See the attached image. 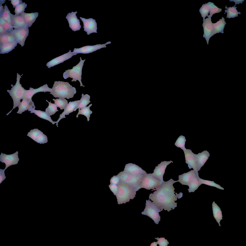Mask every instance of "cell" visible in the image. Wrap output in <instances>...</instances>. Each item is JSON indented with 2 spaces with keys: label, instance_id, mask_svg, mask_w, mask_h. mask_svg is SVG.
Masks as SVG:
<instances>
[{
  "label": "cell",
  "instance_id": "cell-40",
  "mask_svg": "<svg viewBox=\"0 0 246 246\" xmlns=\"http://www.w3.org/2000/svg\"><path fill=\"white\" fill-rule=\"evenodd\" d=\"M186 141L185 137L184 136L181 135L178 138L175 145L176 147L180 148L183 150H186V148L185 147Z\"/></svg>",
  "mask_w": 246,
  "mask_h": 246
},
{
  "label": "cell",
  "instance_id": "cell-13",
  "mask_svg": "<svg viewBox=\"0 0 246 246\" xmlns=\"http://www.w3.org/2000/svg\"><path fill=\"white\" fill-rule=\"evenodd\" d=\"M52 90V88H49L47 85L46 84L41 86L39 88L34 89L31 87L30 88V89L26 90L22 99H24L32 101V98L33 96L36 93L39 92H51Z\"/></svg>",
  "mask_w": 246,
  "mask_h": 246
},
{
  "label": "cell",
  "instance_id": "cell-24",
  "mask_svg": "<svg viewBox=\"0 0 246 246\" xmlns=\"http://www.w3.org/2000/svg\"><path fill=\"white\" fill-rule=\"evenodd\" d=\"M12 26L13 29H18L28 26L24 18L20 15L16 16L12 14Z\"/></svg>",
  "mask_w": 246,
  "mask_h": 246
},
{
  "label": "cell",
  "instance_id": "cell-6",
  "mask_svg": "<svg viewBox=\"0 0 246 246\" xmlns=\"http://www.w3.org/2000/svg\"><path fill=\"white\" fill-rule=\"evenodd\" d=\"M80 62L76 66L73 67L72 69L66 70L63 73V77L64 79L69 77L73 78L71 81L72 82H76L77 80H78L80 82V86L84 87L85 86L83 85L82 83L81 79L82 68L86 59L83 60L81 57H80Z\"/></svg>",
  "mask_w": 246,
  "mask_h": 246
},
{
  "label": "cell",
  "instance_id": "cell-18",
  "mask_svg": "<svg viewBox=\"0 0 246 246\" xmlns=\"http://www.w3.org/2000/svg\"><path fill=\"white\" fill-rule=\"evenodd\" d=\"M76 53H72L71 50L67 53L64 54L59 57L55 58L48 62L46 64L48 68H50L55 66L62 63L66 60L69 59L74 55H75Z\"/></svg>",
  "mask_w": 246,
  "mask_h": 246
},
{
  "label": "cell",
  "instance_id": "cell-32",
  "mask_svg": "<svg viewBox=\"0 0 246 246\" xmlns=\"http://www.w3.org/2000/svg\"><path fill=\"white\" fill-rule=\"evenodd\" d=\"M235 6L234 5L232 7H227V6L225 7V8L227 9L225 10V13L227 12V13L226 18H234L236 17H238V14H241L240 12L238 11L236 9L237 7H235Z\"/></svg>",
  "mask_w": 246,
  "mask_h": 246
},
{
  "label": "cell",
  "instance_id": "cell-26",
  "mask_svg": "<svg viewBox=\"0 0 246 246\" xmlns=\"http://www.w3.org/2000/svg\"><path fill=\"white\" fill-rule=\"evenodd\" d=\"M225 20L224 18L222 17L221 19L216 23H213V28L211 37L217 33H224V29L226 24Z\"/></svg>",
  "mask_w": 246,
  "mask_h": 246
},
{
  "label": "cell",
  "instance_id": "cell-17",
  "mask_svg": "<svg viewBox=\"0 0 246 246\" xmlns=\"http://www.w3.org/2000/svg\"><path fill=\"white\" fill-rule=\"evenodd\" d=\"M207 16L208 18H206L204 20L202 26L203 28L204 32L203 37L205 38L207 44H208L209 39L211 37L213 25L211 20V17L209 15Z\"/></svg>",
  "mask_w": 246,
  "mask_h": 246
},
{
  "label": "cell",
  "instance_id": "cell-1",
  "mask_svg": "<svg viewBox=\"0 0 246 246\" xmlns=\"http://www.w3.org/2000/svg\"><path fill=\"white\" fill-rule=\"evenodd\" d=\"M177 182L172 178L167 181H164L156 191L150 194L149 199L161 211L164 209L169 212L177 207V203L175 201L183 196L181 192L175 195L176 193L174 191L175 189L173 184Z\"/></svg>",
  "mask_w": 246,
  "mask_h": 246
},
{
  "label": "cell",
  "instance_id": "cell-41",
  "mask_svg": "<svg viewBox=\"0 0 246 246\" xmlns=\"http://www.w3.org/2000/svg\"><path fill=\"white\" fill-rule=\"evenodd\" d=\"M198 180L202 184H204L211 186H213L221 190H224V188L214 182L213 181H210L204 180L199 178H198Z\"/></svg>",
  "mask_w": 246,
  "mask_h": 246
},
{
  "label": "cell",
  "instance_id": "cell-12",
  "mask_svg": "<svg viewBox=\"0 0 246 246\" xmlns=\"http://www.w3.org/2000/svg\"><path fill=\"white\" fill-rule=\"evenodd\" d=\"M27 136L37 143L40 144H44L48 142L46 135L37 129L31 130L28 132Z\"/></svg>",
  "mask_w": 246,
  "mask_h": 246
},
{
  "label": "cell",
  "instance_id": "cell-15",
  "mask_svg": "<svg viewBox=\"0 0 246 246\" xmlns=\"http://www.w3.org/2000/svg\"><path fill=\"white\" fill-rule=\"evenodd\" d=\"M77 12L69 13L66 17L69 24V26L73 31H75L80 30L81 26L80 20L77 18L76 14Z\"/></svg>",
  "mask_w": 246,
  "mask_h": 246
},
{
  "label": "cell",
  "instance_id": "cell-53",
  "mask_svg": "<svg viewBox=\"0 0 246 246\" xmlns=\"http://www.w3.org/2000/svg\"><path fill=\"white\" fill-rule=\"evenodd\" d=\"M157 244L158 243L157 242H154L152 243L151 244V245H150V246H157Z\"/></svg>",
  "mask_w": 246,
  "mask_h": 246
},
{
  "label": "cell",
  "instance_id": "cell-19",
  "mask_svg": "<svg viewBox=\"0 0 246 246\" xmlns=\"http://www.w3.org/2000/svg\"><path fill=\"white\" fill-rule=\"evenodd\" d=\"M81 100L75 101H74L69 102L64 109V111L60 115L59 118L57 121H56V125L58 127V123L59 121L64 118H65V115H68L69 113L73 112L74 109L79 105L81 102Z\"/></svg>",
  "mask_w": 246,
  "mask_h": 246
},
{
  "label": "cell",
  "instance_id": "cell-22",
  "mask_svg": "<svg viewBox=\"0 0 246 246\" xmlns=\"http://www.w3.org/2000/svg\"><path fill=\"white\" fill-rule=\"evenodd\" d=\"M194 155L198 169L200 170L208 159L210 154L206 150Z\"/></svg>",
  "mask_w": 246,
  "mask_h": 246
},
{
  "label": "cell",
  "instance_id": "cell-37",
  "mask_svg": "<svg viewBox=\"0 0 246 246\" xmlns=\"http://www.w3.org/2000/svg\"><path fill=\"white\" fill-rule=\"evenodd\" d=\"M46 101L49 104L48 106L45 110V112L48 115L50 116H52L54 115L56 112L59 111L57 109V107L55 104L49 102L46 100Z\"/></svg>",
  "mask_w": 246,
  "mask_h": 246
},
{
  "label": "cell",
  "instance_id": "cell-27",
  "mask_svg": "<svg viewBox=\"0 0 246 246\" xmlns=\"http://www.w3.org/2000/svg\"><path fill=\"white\" fill-rule=\"evenodd\" d=\"M34 103L32 101L23 99L18 106V110L17 113L22 114L25 111L29 110L35 107Z\"/></svg>",
  "mask_w": 246,
  "mask_h": 246
},
{
  "label": "cell",
  "instance_id": "cell-47",
  "mask_svg": "<svg viewBox=\"0 0 246 246\" xmlns=\"http://www.w3.org/2000/svg\"><path fill=\"white\" fill-rule=\"evenodd\" d=\"M109 186L112 192L115 195L117 192L118 186L117 185L110 184L109 185Z\"/></svg>",
  "mask_w": 246,
  "mask_h": 246
},
{
  "label": "cell",
  "instance_id": "cell-14",
  "mask_svg": "<svg viewBox=\"0 0 246 246\" xmlns=\"http://www.w3.org/2000/svg\"><path fill=\"white\" fill-rule=\"evenodd\" d=\"M83 22L84 31L87 32L88 35L93 33H97V27L95 20L90 18L87 19L80 17Z\"/></svg>",
  "mask_w": 246,
  "mask_h": 246
},
{
  "label": "cell",
  "instance_id": "cell-45",
  "mask_svg": "<svg viewBox=\"0 0 246 246\" xmlns=\"http://www.w3.org/2000/svg\"><path fill=\"white\" fill-rule=\"evenodd\" d=\"M155 239L158 240L157 242L160 246H167L169 244L167 240L165 239L164 238L158 237Z\"/></svg>",
  "mask_w": 246,
  "mask_h": 246
},
{
  "label": "cell",
  "instance_id": "cell-38",
  "mask_svg": "<svg viewBox=\"0 0 246 246\" xmlns=\"http://www.w3.org/2000/svg\"><path fill=\"white\" fill-rule=\"evenodd\" d=\"M209 11L210 6L208 3L203 4L199 11L201 16L203 18V21L205 19L206 17L208 15Z\"/></svg>",
  "mask_w": 246,
  "mask_h": 246
},
{
  "label": "cell",
  "instance_id": "cell-5",
  "mask_svg": "<svg viewBox=\"0 0 246 246\" xmlns=\"http://www.w3.org/2000/svg\"><path fill=\"white\" fill-rule=\"evenodd\" d=\"M117 175L120 178L121 182L133 187L137 191L140 189L141 182L144 175H133L124 171L120 172Z\"/></svg>",
  "mask_w": 246,
  "mask_h": 246
},
{
  "label": "cell",
  "instance_id": "cell-2",
  "mask_svg": "<svg viewBox=\"0 0 246 246\" xmlns=\"http://www.w3.org/2000/svg\"><path fill=\"white\" fill-rule=\"evenodd\" d=\"M52 89L50 94L55 98L62 99L72 98L76 92V88L68 82L56 81Z\"/></svg>",
  "mask_w": 246,
  "mask_h": 246
},
{
  "label": "cell",
  "instance_id": "cell-42",
  "mask_svg": "<svg viewBox=\"0 0 246 246\" xmlns=\"http://www.w3.org/2000/svg\"><path fill=\"white\" fill-rule=\"evenodd\" d=\"M210 6L209 15L211 17L212 15L216 13H218L221 11L222 9L218 8L215 5L214 3L209 2H208Z\"/></svg>",
  "mask_w": 246,
  "mask_h": 246
},
{
  "label": "cell",
  "instance_id": "cell-43",
  "mask_svg": "<svg viewBox=\"0 0 246 246\" xmlns=\"http://www.w3.org/2000/svg\"><path fill=\"white\" fill-rule=\"evenodd\" d=\"M27 6V5L25 2H22L15 8L14 12L15 15L18 16L24 12L25 9Z\"/></svg>",
  "mask_w": 246,
  "mask_h": 246
},
{
  "label": "cell",
  "instance_id": "cell-36",
  "mask_svg": "<svg viewBox=\"0 0 246 246\" xmlns=\"http://www.w3.org/2000/svg\"><path fill=\"white\" fill-rule=\"evenodd\" d=\"M5 10L0 16H1L5 21L8 22L12 26V14L10 13L7 6L5 4L4 7Z\"/></svg>",
  "mask_w": 246,
  "mask_h": 246
},
{
  "label": "cell",
  "instance_id": "cell-8",
  "mask_svg": "<svg viewBox=\"0 0 246 246\" xmlns=\"http://www.w3.org/2000/svg\"><path fill=\"white\" fill-rule=\"evenodd\" d=\"M161 211L149 199L146 200L145 208L141 214L149 217L155 223L158 224L160 221V217L159 212Z\"/></svg>",
  "mask_w": 246,
  "mask_h": 246
},
{
  "label": "cell",
  "instance_id": "cell-50",
  "mask_svg": "<svg viewBox=\"0 0 246 246\" xmlns=\"http://www.w3.org/2000/svg\"><path fill=\"white\" fill-rule=\"evenodd\" d=\"M7 31L0 24V35L4 34L6 33Z\"/></svg>",
  "mask_w": 246,
  "mask_h": 246
},
{
  "label": "cell",
  "instance_id": "cell-46",
  "mask_svg": "<svg viewBox=\"0 0 246 246\" xmlns=\"http://www.w3.org/2000/svg\"><path fill=\"white\" fill-rule=\"evenodd\" d=\"M120 182V178L118 175L113 176L111 178L110 180L111 184L117 185Z\"/></svg>",
  "mask_w": 246,
  "mask_h": 246
},
{
  "label": "cell",
  "instance_id": "cell-20",
  "mask_svg": "<svg viewBox=\"0 0 246 246\" xmlns=\"http://www.w3.org/2000/svg\"><path fill=\"white\" fill-rule=\"evenodd\" d=\"M104 44H96L94 45L86 46L79 48H75L72 53L89 54L104 47Z\"/></svg>",
  "mask_w": 246,
  "mask_h": 246
},
{
  "label": "cell",
  "instance_id": "cell-39",
  "mask_svg": "<svg viewBox=\"0 0 246 246\" xmlns=\"http://www.w3.org/2000/svg\"><path fill=\"white\" fill-rule=\"evenodd\" d=\"M53 100L54 101L55 104L57 107L61 110L65 109L68 104L67 100L65 98H57L56 99H53Z\"/></svg>",
  "mask_w": 246,
  "mask_h": 246
},
{
  "label": "cell",
  "instance_id": "cell-23",
  "mask_svg": "<svg viewBox=\"0 0 246 246\" xmlns=\"http://www.w3.org/2000/svg\"><path fill=\"white\" fill-rule=\"evenodd\" d=\"M195 173L194 171L191 170L178 176L179 182L182 185H188L192 180Z\"/></svg>",
  "mask_w": 246,
  "mask_h": 246
},
{
  "label": "cell",
  "instance_id": "cell-3",
  "mask_svg": "<svg viewBox=\"0 0 246 246\" xmlns=\"http://www.w3.org/2000/svg\"><path fill=\"white\" fill-rule=\"evenodd\" d=\"M117 185L118 189L115 195L118 204L128 202L135 197L137 191L133 187L120 181Z\"/></svg>",
  "mask_w": 246,
  "mask_h": 246
},
{
  "label": "cell",
  "instance_id": "cell-52",
  "mask_svg": "<svg viewBox=\"0 0 246 246\" xmlns=\"http://www.w3.org/2000/svg\"><path fill=\"white\" fill-rule=\"evenodd\" d=\"M245 0H230L229 1H233L235 3V5L236 6V4H239L240 3L242 4Z\"/></svg>",
  "mask_w": 246,
  "mask_h": 246
},
{
  "label": "cell",
  "instance_id": "cell-25",
  "mask_svg": "<svg viewBox=\"0 0 246 246\" xmlns=\"http://www.w3.org/2000/svg\"><path fill=\"white\" fill-rule=\"evenodd\" d=\"M38 14L37 12L27 13L24 12L20 15L24 18L28 26L30 27L35 21Z\"/></svg>",
  "mask_w": 246,
  "mask_h": 246
},
{
  "label": "cell",
  "instance_id": "cell-48",
  "mask_svg": "<svg viewBox=\"0 0 246 246\" xmlns=\"http://www.w3.org/2000/svg\"><path fill=\"white\" fill-rule=\"evenodd\" d=\"M5 170L0 169V184L6 178L4 173Z\"/></svg>",
  "mask_w": 246,
  "mask_h": 246
},
{
  "label": "cell",
  "instance_id": "cell-28",
  "mask_svg": "<svg viewBox=\"0 0 246 246\" xmlns=\"http://www.w3.org/2000/svg\"><path fill=\"white\" fill-rule=\"evenodd\" d=\"M18 43L16 41H15L0 45V53L4 54L8 53L15 48Z\"/></svg>",
  "mask_w": 246,
  "mask_h": 246
},
{
  "label": "cell",
  "instance_id": "cell-49",
  "mask_svg": "<svg viewBox=\"0 0 246 246\" xmlns=\"http://www.w3.org/2000/svg\"><path fill=\"white\" fill-rule=\"evenodd\" d=\"M11 1V3L12 5L13 8L17 6L22 2V1L20 0H9Z\"/></svg>",
  "mask_w": 246,
  "mask_h": 246
},
{
  "label": "cell",
  "instance_id": "cell-33",
  "mask_svg": "<svg viewBox=\"0 0 246 246\" xmlns=\"http://www.w3.org/2000/svg\"><path fill=\"white\" fill-rule=\"evenodd\" d=\"M16 41L13 36L8 32L0 35V45Z\"/></svg>",
  "mask_w": 246,
  "mask_h": 246
},
{
  "label": "cell",
  "instance_id": "cell-11",
  "mask_svg": "<svg viewBox=\"0 0 246 246\" xmlns=\"http://www.w3.org/2000/svg\"><path fill=\"white\" fill-rule=\"evenodd\" d=\"M185 154V163L188 165L189 169L192 168L195 172L198 173L199 171L197 166L194 154L192 151L188 149L183 150Z\"/></svg>",
  "mask_w": 246,
  "mask_h": 246
},
{
  "label": "cell",
  "instance_id": "cell-29",
  "mask_svg": "<svg viewBox=\"0 0 246 246\" xmlns=\"http://www.w3.org/2000/svg\"><path fill=\"white\" fill-rule=\"evenodd\" d=\"M35 107L28 110V111H31L30 113H34L35 115H36L39 117L48 121L52 123L53 124L56 123V122H54L52 120L51 117L48 115L45 112L40 110H35Z\"/></svg>",
  "mask_w": 246,
  "mask_h": 246
},
{
  "label": "cell",
  "instance_id": "cell-21",
  "mask_svg": "<svg viewBox=\"0 0 246 246\" xmlns=\"http://www.w3.org/2000/svg\"><path fill=\"white\" fill-rule=\"evenodd\" d=\"M124 171L128 173L134 175H145L147 173L138 166L132 163L126 164Z\"/></svg>",
  "mask_w": 246,
  "mask_h": 246
},
{
  "label": "cell",
  "instance_id": "cell-44",
  "mask_svg": "<svg viewBox=\"0 0 246 246\" xmlns=\"http://www.w3.org/2000/svg\"><path fill=\"white\" fill-rule=\"evenodd\" d=\"M0 24L7 32H9L13 29L12 26L4 20L1 16H0Z\"/></svg>",
  "mask_w": 246,
  "mask_h": 246
},
{
  "label": "cell",
  "instance_id": "cell-34",
  "mask_svg": "<svg viewBox=\"0 0 246 246\" xmlns=\"http://www.w3.org/2000/svg\"><path fill=\"white\" fill-rule=\"evenodd\" d=\"M82 97L81 98V102L79 105L75 109L74 111H75L77 109H81L82 108L86 106L91 102L90 101V96L87 94L85 95L82 93L81 95Z\"/></svg>",
  "mask_w": 246,
  "mask_h": 246
},
{
  "label": "cell",
  "instance_id": "cell-31",
  "mask_svg": "<svg viewBox=\"0 0 246 246\" xmlns=\"http://www.w3.org/2000/svg\"><path fill=\"white\" fill-rule=\"evenodd\" d=\"M199 177L198 173H196L195 172L192 180L188 185L189 188L188 190L189 192H194L202 184L198 180Z\"/></svg>",
  "mask_w": 246,
  "mask_h": 246
},
{
  "label": "cell",
  "instance_id": "cell-51",
  "mask_svg": "<svg viewBox=\"0 0 246 246\" xmlns=\"http://www.w3.org/2000/svg\"><path fill=\"white\" fill-rule=\"evenodd\" d=\"M5 0H1L2 2L0 0V15H1L2 13L3 12L5 9L3 8V6H2V4H3L5 3V2L4 1Z\"/></svg>",
  "mask_w": 246,
  "mask_h": 246
},
{
  "label": "cell",
  "instance_id": "cell-16",
  "mask_svg": "<svg viewBox=\"0 0 246 246\" xmlns=\"http://www.w3.org/2000/svg\"><path fill=\"white\" fill-rule=\"evenodd\" d=\"M171 162L173 163V162L171 160L161 162L155 167L154 172L152 173H150L151 174L161 181H164L163 176L165 172V169L167 166Z\"/></svg>",
  "mask_w": 246,
  "mask_h": 246
},
{
  "label": "cell",
  "instance_id": "cell-9",
  "mask_svg": "<svg viewBox=\"0 0 246 246\" xmlns=\"http://www.w3.org/2000/svg\"><path fill=\"white\" fill-rule=\"evenodd\" d=\"M28 27L27 26L20 29H14L8 32L13 36L18 43L23 47L26 38L28 35Z\"/></svg>",
  "mask_w": 246,
  "mask_h": 246
},
{
  "label": "cell",
  "instance_id": "cell-35",
  "mask_svg": "<svg viewBox=\"0 0 246 246\" xmlns=\"http://www.w3.org/2000/svg\"><path fill=\"white\" fill-rule=\"evenodd\" d=\"M92 105V104H91L87 107H85L81 110L79 109V111L76 117L77 118L78 117V115L79 114L84 115L86 117L87 121L88 122L90 120V114H92V111H91L90 109V107Z\"/></svg>",
  "mask_w": 246,
  "mask_h": 246
},
{
  "label": "cell",
  "instance_id": "cell-10",
  "mask_svg": "<svg viewBox=\"0 0 246 246\" xmlns=\"http://www.w3.org/2000/svg\"><path fill=\"white\" fill-rule=\"evenodd\" d=\"M18 152L17 151L15 153L11 154H6L1 153L0 155V161L2 163H4L6 164V167L4 170L12 165L17 164L19 160L18 158Z\"/></svg>",
  "mask_w": 246,
  "mask_h": 246
},
{
  "label": "cell",
  "instance_id": "cell-4",
  "mask_svg": "<svg viewBox=\"0 0 246 246\" xmlns=\"http://www.w3.org/2000/svg\"><path fill=\"white\" fill-rule=\"evenodd\" d=\"M17 74V81L15 85L13 86V85H11V86L12 87L11 88V89L7 90L13 99V106L12 110L6 114L7 115L9 114L13 109L18 106L21 103L20 100L22 99L26 91V90L22 86L20 82V79L21 78V76L23 74L21 75H20L18 73Z\"/></svg>",
  "mask_w": 246,
  "mask_h": 246
},
{
  "label": "cell",
  "instance_id": "cell-7",
  "mask_svg": "<svg viewBox=\"0 0 246 246\" xmlns=\"http://www.w3.org/2000/svg\"><path fill=\"white\" fill-rule=\"evenodd\" d=\"M163 181L152 176L150 173H146L142 179L140 189L144 188L147 190L151 189L153 190V191H155L159 187Z\"/></svg>",
  "mask_w": 246,
  "mask_h": 246
},
{
  "label": "cell",
  "instance_id": "cell-30",
  "mask_svg": "<svg viewBox=\"0 0 246 246\" xmlns=\"http://www.w3.org/2000/svg\"><path fill=\"white\" fill-rule=\"evenodd\" d=\"M212 208L214 217L218 223L219 226H221L220 222L221 220L222 219V211L219 207L214 201L212 203Z\"/></svg>",
  "mask_w": 246,
  "mask_h": 246
}]
</instances>
